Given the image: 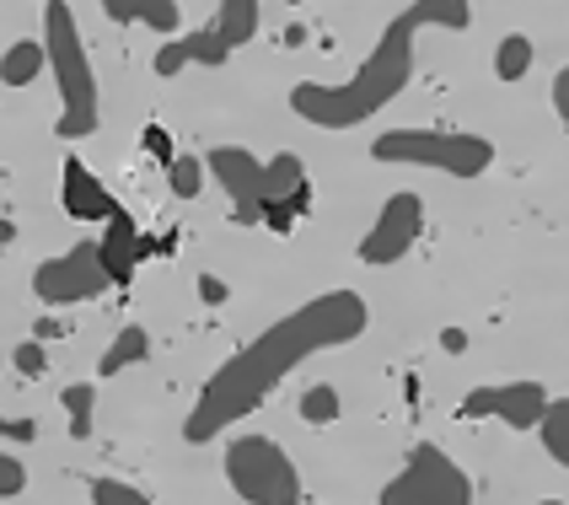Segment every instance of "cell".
<instances>
[{
    "label": "cell",
    "mask_w": 569,
    "mask_h": 505,
    "mask_svg": "<svg viewBox=\"0 0 569 505\" xmlns=\"http://www.w3.org/2000/svg\"><path fill=\"white\" fill-rule=\"evenodd\" d=\"M366 323H371V313H366V301L355 290H322L312 301H301L296 313L269 323L253 345L226 355L221 366L204 377L189 419H183V442H193V446L216 442L226 425L248 419L301 360H312L322 349L355 345L366 334Z\"/></svg>",
    "instance_id": "6da1fadb"
},
{
    "label": "cell",
    "mask_w": 569,
    "mask_h": 505,
    "mask_svg": "<svg viewBox=\"0 0 569 505\" xmlns=\"http://www.w3.org/2000/svg\"><path fill=\"white\" fill-rule=\"evenodd\" d=\"M425 28V11L409 6V11H398L381 38L371 43V55L355 65V76L339 81V87H322V81H301L296 92H290V108L307 119L312 129H355L366 125V119H377L387 102H398L403 87H409L413 76V38Z\"/></svg>",
    "instance_id": "7a4b0ae2"
},
{
    "label": "cell",
    "mask_w": 569,
    "mask_h": 505,
    "mask_svg": "<svg viewBox=\"0 0 569 505\" xmlns=\"http://www.w3.org/2000/svg\"><path fill=\"white\" fill-rule=\"evenodd\" d=\"M43 60L60 76V140H87L97 135L102 113H97V76L87 60V43L76 28V11L64 0L43 6Z\"/></svg>",
    "instance_id": "3957f363"
},
{
    "label": "cell",
    "mask_w": 569,
    "mask_h": 505,
    "mask_svg": "<svg viewBox=\"0 0 569 505\" xmlns=\"http://www.w3.org/2000/svg\"><path fill=\"white\" fill-rule=\"evenodd\" d=\"M377 161H398V167H436L451 178H483L495 146L483 135H446V129H387L371 146Z\"/></svg>",
    "instance_id": "277c9868"
},
{
    "label": "cell",
    "mask_w": 569,
    "mask_h": 505,
    "mask_svg": "<svg viewBox=\"0 0 569 505\" xmlns=\"http://www.w3.org/2000/svg\"><path fill=\"white\" fill-rule=\"evenodd\" d=\"M226 484L248 505H301V474L269 436H237L226 446Z\"/></svg>",
    "instance_id": "5b68a950"
},
{
    "label": "cell",
    "mask_w": 569,
    "mask_h": 505,
    "mask_svg": "<svg viewBox=\"0 0 569 505\" xmlns=\"http://www.w3.org/2000/svg\"><path fill=\"white\" fill-rule=\"evenodd\" d=\"M381 505H473V478L441 446L419 442L403 463V474L381 484Z\"/></svg>",
    "instance_id": "8992f818"
},
{
    "label": "cell",
    "mask_w": 569,
    "mask_h": 505,
    "mask_svg": "<svg viewBox=\"0 0 569 505\" xmlns=\"http://www.w3.org/2000/svg\"><path fill=\"white\" fill-rule=\"evenodd\" d=\"M108 269H102V253L97 242H76L64 248L60 258H43L32 269V296L43 307H81V301H97L108 290Z\"/></svg>",
    "instance_id": "52a82bcc"
},
{
    "label": "cell",
    "mask_w": 569,
    "mask_h": 505,
    "mask_svg": "<svg viewBox=\"0 0 569 505\" xmlns=\"http://www.w3.org/2000/svg\"><path fill=\"white\" fill-rule=\"evenodd\" d=\"M419 231H425V199L409 194V189L387 194L377 226H371V231H366V242H360V264H371V269L398 264V258L419 242Z\"/></svg>",
    "instance_id": "ba28073f"
},
{
    "label": "cell",
    "mask_w": 569,
    "mask_h": 505,
    "mask_svg": "<svg viewBox=\"0 0 569 505\" xmlns=\"http://www.w3.org/2000/svg\"><path fill=\"white\" fill-rule=\"evenodd\" d=\"M542 404H548L542 382H495V387H473L462 398V419H500L510 430H532Z\"/></svg>",
    "instance_id": "9c48e42d"
},
{
    "label": "cell",
    "mask_w": 569,
    "mask_h": 505,
    "mask_svg": "<svg viewBox=\"0 0 569 505\" xmlns=\"http://www.w3.org/2000/svg\"><path fill=\"white\" fill-rule=\"evenodd\" d=\"M204 172H216V184L231 194V205H237V221L253 226L263 216V161L253 151H242V146H216L210 157H204Z\"/></svg>",
    "instance_id": "30bf717a"
},
{
    "label": "cell",
    "mask_w": 569,
    "mask_h": 505,
    "mask_svg": "<svg viewBox=\"0 0 569 505\" xmlns=\"http://www.w3.org/2000/svg\"><path fill=\"white\" fill-rule=\"evenodd\" d=\"M296 210H307V161L296 151L263 161V216L274 226H290Z\"/></svg>",
    "instance_id": "8fae6325"
},
{
    "label": "cell",
    "mask_w": 569,
    "mask_h": 505,
    "mask_svg": "<svg viewBox=\"0 0 569 505\" xmlns=\"http://www.w3.org/2000/svg\"><path fill=\"white\" fill-rule=\"evenodd\" d=\"M60 205H64V216H70V221H108V216L119 210V199H113V194L87 172V161H76V157H64Z\"/></svg>",
    "instance_id": "7c38bea8"
},
{
    "label": "cell",
    "mask_w": 569,
    "mask_h": 505,
    "mask_svg": "<svg viewBox=\"0 0 569 505\" xmlns=\"http://www.w3.org/2000/svg\"><path fill=\"white\" fill-rule=\"evenodd\" d=\"M231 60V49H226L221 38H216V28L204 22L199 32H178L172 43H161L157 49V76H183L189 65H204V70H216V65H226Z\"/></svg>",
    "instance_id": "4fadbf2b"
},
{
    "label": "cell",
    "mask_w": 569,
    "mask_h": 505,
    "mask_svg": "<svg viewBox=\"0 0 569 505\" xmlns=\"http://www.w3.org/2000/svg\"><path fill=\"white\" fill-rule=\"evenodd\" d=\"M97 253H102V269H108V280H113V285H129V275H134V264L146 258V242H140V226L129 221V210H113V216H108V231H102V242H97Z\"/></svg>",
    "instance_id": "5bb4252c"
},
{
    "label": "cell",
    "mask_w": 569,
    "mask_h": 505,
    "mask_svg": "<svg viewBox=\"0 0 569 505\" xmlns=\"http://www.w3.org/2000/svg\"><path fill=\"white\" fill-rule=\"evenodd\" d=\"M102 11L113 22H146L151 32H178V22H183V6L178 0H108Z\"/></svg>",
    "instance_id": "9a60e30c"
},
{
    "label": "cell",
    "mask_w": 569,
    "mask_h": 505,
    "mask_svg": "<svg viewBox=\"0 0 569 505\" xmlns=\"http://www.w3.org/2000/svg\"><path fill=\"white\" fill-rule=\"evenodd\" d=\"M146 355H151V334H146L140 323H129V328H119V334H113V345L102 349L97 377H119V372H129V366H140Z\"/></svg>",
    "instance_id": "2e32d148"
},
{
    "label": "cell",
    "mask_w": 569,
    "mask_h": 505,
    "mask_svg": "<svg viewBox=\"0 0 569 505\" xmlns=\"http://www.w3.org/2000/svg\"><path fill=\"white\" fill-rule=\"evenodd\" d=\"M542 436V452L559 463V468H569V398L559 393V398H548L538 414V425H532Z\"/></svg>",
    "instance_id": "e0dca14e"
},
{
    "label": "cell",
    "mask_w": 569,
    "mask_h": 505,
    "mask_svg": "<svg viewBox=\"0 0 569 505\" xmlns=\"http://www.w3.org/2000/svg\"><path fill=\"white\" fill-rule=\"evenodd\" d=\"M210 28H216V38H221L226 49L237 55V49H242V43L258 32V6H253V0H226L221 11L210 17Z\"/></svg>",
    "instance_id": "ac0fdd59"
},
{
    "label": "cell",
    "mask_w": 569,
    "mask_h": 505,
    "mask_svg": "<svg viewBox=\"0 0 569 505\" xmlns=\"http://www.w3.org/2000/svg\"><path fill=\"white\" fill-rule=\"evenodd\" d=\"M43 43L38 38H22V43H11L6 55H0V81L6 87H32L38 76H43Z\"/></svg>",
    "instance_id": "d6986e66"
},
{
    "label": "cell",
    "mask_w": 569,
    "mask_h": 505,
    "mask_svg": "<svg viewBox=\"0 0 569 505\" xmlns=\"http://www.w3.org/2000/svg\"><path fill=\"white\" fill-rule=\"evenodd\" d=\"M60 409L70 414V436L87 442V436H92V414H97V387L92 382H70V387H60Z\"/></svg>",
    "instance_id": "ffe728a7"
},
{
    "label": "cell",
    "mask_w": 569,
    "mask_h": 505,
    "mask_svg": "<svg viewBox=\"0 0 569 505\" xmlns=\"http://www.w3.org/2000/svg\"><path fill=\"white\" fill-rule=\"evenodd\" d=\"M532 55H538V49H532L527 32H506L500 49H495V76H500V81H521V76L532 70Z\"/></svg>",
    "instance_id": "44dd1931"
},
{
    "label": "cell",
    "mask_w": 569,
    "mask_h": 505,
    "mask_svg": "<svg viewBox=\"0 0 569 505\" xmlns=\"http://www.w3.org/2000/svg\"><path fill=\"white\" fill-rule=\"evenodd\" d=\"M167 184H172L178 199H193L204 189V157H172L167 161Z\"/></svg>",
    "instance_id": "7402d4cb"
},
{
    "label": "cell",
    "mask_w": 569,
    "mask_h": 505,
    "mask_svg": "<svg viewBox=\"0 0 569 505\" xmlns=\"http://www.w3.org/2000/svg\"><path fill=\"white\" fill-rule=\"evenodd\" d=\"M301 419H307V425H333V419H339V393H333L328 382L307 387V393H301Z\"/></svg>",
    "instance_id": "603a6c76"
},
{
    "label": "cell",
    "mask_w": 569,
    "mask_h": 505,
    "mask_svg": "<svg viewBox=\"0 0 569 505\" xmlns=\"http://www.w3.org/2000/svg\"><path fill=\"white\" fill-rule=\"evenodd\" d=\"M92 505H151V495L124 478H92Z\"/></svg>",
    "instance_id": "cb8c5ba5"
},
{
    "label": "cell",
    "mask_w": 569,
    "mask_h": 505,
    "mask_svg": "<svg viewBox=\"0 0 569 505\" xmlns=\"http://www.w3.org/2000/svg\"><path fill=\"white\" fill-rule=\"evenodd\" d=\"M22 489H28V468H22V457L0 452V501H11V495H22Z\"/></svg>",
    "instance_id": "d4e9b609"
},
{
    "label": "cell",
    "mask_w": 569,
    "mask_h": 505,
    "mask_svg": "<svg viewBox=\"0 0 569 505\" xmlns=\"http://www.w3.org/2000/svg\"><path fill=\"white\" fill-rule=\"evenodd\" d=\"M11 360H17V372H22V377H43V372H49V355H43V339H22Z\"/></svg>",
    "instance_id": "484cf974"
},
{
    "label": "cell",
    "mask_w": 569,
    "mask_h": 505,
    "mask_svg": "<svg viewBox=\"0 0 569 505\" xmlns=\"http://www.w3.org/2000/svg\"><path fill=\"white\" fill-rule=\"evenodd\" d=\"M226 296H231V285H226V280H216V275H199V301H204V307H221Z\"/></svg>",
    "instance_id": "4316f807"
},
{
    "label": "cell",
    "mask_w": 569,
    "mask_h": 505,
    "mask_svg": "<svg viewBox=\"0 0 569 505\" xmlns=\"http://www.w3.org/2000/svg\"><path fill=\"white\" fill-rule=\"evenodd\" d=\"M553 113H559V119H569V65L553 76Z\"/></svg>",
    "instance_id": "83f0119b"
},
{
    "label": "cell",
    "mask_w": 569,
    "mask_h": 505,
    "mask_svg": "<svg viewBox=\"0 0 569 505\" xmlns=\"http://www.w3.org/2000/svg\"><path fill=\"white\" fill-rule=\"evenodd\" d=\"M146 146H151L161 161H172V146H167V135H161V129H146Z\"/></svg>",
    "instance_id": "f1b7e54d"
},
{
    "label": "cell",
    "mask_w": 569,
    "mask_h": 505,
    "mask_svg": "<svg viewBox=\"0 0 569 505\" xmlns=\"http://www.w3.org/2000/svg\"><path fill=\"white\" fill-rule=\"evenodd\" d=\"M0 436H32V425H22V419H0Z\"/></svg>",
    "instance_id": "f546056e"
},
{
    "label": "cell",
    "mask_w": 569,
    "mask_h": 505,
    "mask_svg": "<svg viewBox=\"0 0 569 505\" xmlns=\"http://www.w3.org/2000/svg\"><path fill=\"white\" fill-rule=\"evenodd\" d=\"M441 345H446V349H451V355H457V349L468 345V339H462V328H446V334H441Z\"/></svg>",
    "instance_id": "4dcf8cb0"
},
{
    "label": "cell",
    "mask_w": 569,
    "mask_h": 505,
    "mask_svg": "<svg viewBox=\"0 0 569 505\" xmlns=\"http://www.w3.org/2000/svg\"><path fill=\"white\" fill-rule=\"evenodd\" d=\"M11 242H17V226H11L6 216H0V248H11Z\"/></svg>",
    "instance_id": "1f68e13d"
},
{
    "label": "cell",
    "mask_w": 569,
    "mask_h": 505,
    "mask_svg": "<svg viewBox=\"0 0 569 505\" xmlns=\"http://www.w3.org/2000/svg\"><path fill=\"white\" fill-rule=\"evenodd\" d=\"M542 505H565V501H542Z\"/></svg>",
    "instance_id": "d6a6232c"
}]
</instances>
